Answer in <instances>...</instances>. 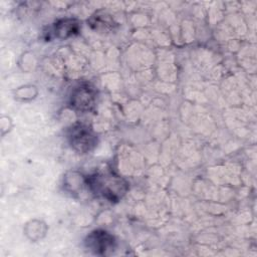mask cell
<instances>
[{"instance_id": "6da1fadb", "label": "cell", "mask_w": 257, "mask_h": 257, "mask_svg": "<svg viewBox=\"0 0 257 257\" xmlns=\"http://www.w3.org/2000/svg\"><path fill=\"white\" fill-rule=\"evenodd\" d=\"M125 186L121 180L111 174H100L91 178V187L102 194L103 197L114 200L123 194L122 188Z\"/></svg>"}, {"instance_id": "7a4b0ae2", "label": "cell", "mask_w": 257, "mask_h": 257, "mask_svg": "<svg viewBox=\"0 0 257 257\" xmlns=\"http://www.w3.org/2000/svg\"><path fill=\"white\" fill-rule=\"evenodd\" d=\"M69 140L73 149L80 153L90 151L96 144V137L86 125L83 124H77L72 127Z\"/></svg>"}, {"instance_id": "3957f363", "label": "cell", "mask_w": 257, "mask_h": 257, "mask_svg": "<svg viewBox=\"0 0 257 257\" xmlns=\"http://www.w3.org/2000/svg\"><path fill=\"white\" fill-rule=\"evenodd\" d=\"M86 245L96 254H105L107 250L113 248L114 239L105 231H94L87 237Z\"/></svg>"}, {"instance_id": "277c9868", "label": "cell", "mask_w": 257, "mask_h": 257, "mask_svg": "<svg viewBox=\"0 0 257 257\" xmlns=\"http://www.w3.org/2000/svg\"><path fill=\"white\" fill-rule=\"evenodd\" d=\"M95 93L88 85H81L77 87L71 95L72 105L81 110L89 109L93 105Z\"/></svg>"}]
</instances>
